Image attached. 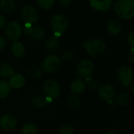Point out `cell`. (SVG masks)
Here are the masks:
<instances>
[{
  "instance_id": "obj_1",
  "label": "cell",
  "mask_w": 134,
  "mask_h": 134,
  "mask_svg": "<svg viewBox=\"0 0 134 134\" xmlns=\"http://www.w3.org/2000/svg\"><path fill=\"white\" fill-rule=\"evenodd\" d=\"M114 10L120 18L128 20L134 17V0H118Z\"/></svg>"
},
{
  "instance_id": "obj_2",
  "label": "cell",
  "mask_w": 134,
  "mask_h": 134,
  "mask_svg": "<svg viewBox=\"0 0 134 134\" xmlns=\"http://www.w3.org/2000/svg\"><path fill=\"white\" fill-rule=\"evenodd\" d=\"M83 47L87 54L92 57H99L102 55L106 50L105 43L99 39H92L86 40L84 42Z\"/></svg>"
},
{
  "instance_id": "obj_3",
  "label": "cell",
  "mask_w": 134,
  "mask_h": 134,
  "mask_svg": "<svg viewBox=\"0 0 134 134\" xmlns=\"http://www.w3.org/2000/svg\"><path fill=\"white\" fill-rule=\"evenodd\" d=\"M43 91L46 97L51 99V100L57 99L61 93L59 85L54 80H47L43 83Z\"/></svg>"
},
{
  "instance_id": "obj_4",
  "label": "cell",
  "mask_w": 134,
  "mask_h": 134,
  "mask_svg": "<svg viewBox=\"0 0 134 134\" xmlns=\"http://www.w3.org/2000/svg\"><path fill=\"white\" fill-rule=\"evenodd\" d=\"M61 65V59L55 54H50L47 56L42 62V69L46 73H54Z\"/></svg>"
},
{
  "instance_id": "obj_5",
  "label": "cell",
  "mask_w": 134,
  "mask_h": 134,
  "mask_svg": "<svg viewBox=\"0 0 134 134\" xmlns=\"http://www.w3.org/2000/svg\"><path fill=\"white\" fill-rule=\"evenodd\" d=\"M51 28L55 34H62L68 28V22L66 18L62 14L54 15L51 20Z\"/></svg>"
},
{
  "instance_id": "obj_6",
  "label": "cell",
  "mask_w": 134,
  "mask_h": 134,
  "mask_svg": "<svg viewBox=\"0 0 134 134\" xmlns=\"http://www.w3.org/2000/svg\"><path fill=\"white\" fill-rule=\"evenodd\" d=\"M22 20L25 25L36 24L39 21V14L36 9L32 6H25L21 10Z\"/></svg>"
},
{
  "instance_id": "obj_7",
  "label": "cell",
  "mask_w": 134,
  "mask_h": 134,
  "mask_svg": "<svg viewBox=\"0 0 134 134\" xmlns=\"http://www.w3.org/2000/svg\"><path fill=\"white\" fill-rule=\"evenodd\" d=\"M94 70V65L92 61L85 59L81 61L77 67V75L83 79H88L92 74Z\"/></svg>"
},
{
  "instance_id": "obj_8",
  "label": "cell",
  "mask_w": 134,
  "mask_h": 134,
  "mask_svg": "<svg viewBox=\"0 0 134 134\" xmlns=\"http://www.w3.org/2000/svg\"><path fill=\"white\" fill-rule=\"evenodd\" d=\"M117 76L119 81L124 86L129 85L134 78V74L131 68L126 65H122L119 67L117 72Z\"/></svg>"
},
{
  "instance_id": "obj_9",
  "label": "cell",
  "mask_w": 134,
  "mask_h": 134,
  "mask_svg": "<svg viewBox=\"0 0 134 134\" xmlns=\"http://www.w3.org/2000/svg\"><path fill=\"white\" fill-rule=\"evenodd\" d=\"M21 32L22 28L21 25L17 21L10 22L6 28V34L7 38L14 42L18 41V40L21 36Z\"/></svg>"
},
{
  "instance_id": "obj_10",
  "label": "cell",
  "mask_w": 134,
  "mask_h": 134,
  "mask_svg": "<svg viewBox=\"0 0 134 134\" xmlns=\"http://www.w3.org/2000/svg\"><path fill=\"white\" fill-rule=\"evenodd\" d=\"M115 89L114 88L109 85V84H104L101 85L98 89V95L99 96L107 102H110L114 99L115 97Z\"/></svg>"
},
{
  "instance_id": "obj_11",
  "label": "cell",
  "mask_w": 134,
  "mask_h": 134,
  "mask_svg": "<svg viewBox=\"0 0 134 134\" xmlns=\"http://www.w3.org/2000/svg\"><path fill=\"white\" fill-rule=\"evenodd\" d=\"M23 31L25 35L29 36L34 40H42L45 37V32L39 27H32L30 25H25Z\"/></svg>"
},
{
  "instance_id": "obj_12",
  "label": "cell",
  "mask_w": 134,
  "mask_h": 134,
  "mask_svg": "<svg viewBox=\"0 0 134 134\" xmlns=\"http://www.w3.org/2000/svg\"><path fill=\"white\" fill-rule=\"evenodd\" d=\"M17 125V119L10 114H5L0 118V126L5 130H11Z\"/></svg>"
},
{
  "instance_id": "obj_13",
  "label": "cell",
  "mask_w": 134,
  "mask_h": 134,
  "mask_svg": "<svg viewBox=\"0 0 134 134\" xmlns=\"http://www.w3.org/2000/svg\"><path fill=\"white\" fill-rule=\"evenodd\" d=\"M91 7L99 11H107L112 6V0H89Z\"/></svg>"
},
{
  "instance_id": "obj_14",
  "label": "cell",
  "mask_w": 134,
  "mask_h": 134,
  "mask_svg": "<svg viewBox=\"0 0 134 134\" xmlns=\"http://www.w3.org/2000/svg\"><path fill=\"white\" fill-rule=\"evenodd\" d=\"M9 85L10 88L14 89H20L21 88L25 83V78L22 74H14L9 81Z\"/></svg>"
},
{
  "instance_id": "obj_15",
  "label": "cell",
  "mask_w": 134,
  "mask_h": 134,
  "mask_svg": "<svg viewBox=\"0 0 134 134\" xmlns=\"http://www.w3.org/2000/svg\"><path fill=\"white\" fill-rule=\"evenodd\" d=\"M14 74V70L12 66L4 62H0V77L10 78Z\"/></svg>"
},
{
  "instance_id": "obj_16",
  "label": "cell",
  "mask_w": 134,
  "mask_h": 134,
  "mask_svg": "<svg viewBox=\"0 0 134 134\" xmlns=\"http://www.w3.org/2000/svg\"><path fill=\"white\" fill-rule=\"evenodd\" d=\"M11 51L14 56H15L18 58H21L25 54L26 49L22 43L19 41H15L11 45Z\"/></svg>"
},
{
  "instance_id": "obj_17",
  "label": "cell",
  "mask_w": 134,
  "mask_h": 134,
  "mask_svg": "<svg viewBox=\"0 0 134 134\" xmlns=\"http://www.w3.org/2000/svg\"><path fill=\"white\" fill-rule=\"evenodd\" d=\"M85 83L81 79L74 80L70 85V90L74 93V95H81L85 91Z\"/></svg>"
},
{
  "instance_id": "obj_18",
  "label": "cell",
  "mask_w": 134,
  "mask_h": 134,
  "mask_svg": "<svg viewBox=\"0 0 134 134\" xmlns=\"http://www.w3.org/2000/svg\"><path fill=\"white\" fill-rule=\"evenodd\" d=\"M107 29L111 35H118L121 30V24L116 19H111L107 22Z\"/></svg>"
},
{
  "instance_id": "obj_19",
  "label": "cell",
  "mask_w": 134,
  "mask_h": 134,
  "mask_svg": "<svg viewBox=\"0 0 134 134\" xmlns=\"http://www.w3.org/2000/svg\"><path fill=\"white\" fill-rule=\"evenodd\" d=\"M51 99L49 98H43L41 96H35L31 100V103L32 105V107H34L35 108H42L43 107H45L47 104H50L51 103Z\"/></svg>"
},
{
  "instance_id": "obj_20",
  "label": "cell",
  "mask_w": 134,
  "mask_h": 134,
  "mask_svg": "<svg viewBox=\"0 0 134 134\" xmlns=\"http://www.w3.org/2000/svg\"><path fill=\"white\" fill-rule=\"evenodd\" d=\"M59 47V40L58 37L54 36L47 40L45 44V48L47 52L49 53H54L55 52Z\"/></svg>"
},
{
  "instance_id": "obj_21",
  "label": "cell",
  "mask_w": 134,
  "mask_h": 134,
  "mask_svg": "<svg viewBox=\"0 0 134 134\" xmlns=\"http://www.w3.org/2000/svg\"><path fill=\"white\" fill-rule=\"evenodd\" d=\"M10 86L6 81H0V99H6L10 92Z\"/></svg>"
},
{
  "instance_id": "obj_22",
  "label": "cell",
  "mask_w": 134,
  "mask_h": 134,
  "mask_svg": "<svg viewBox=\"0 0 134 134\" xmlns=\"http://www.w3.org/2000/svg\"><path fill=\"white\" fill-rule=\"evenodd\" d=\"M0 8L4 12H10L15 8V3L14 0H1Z\"/></svg>"
},
{
  "instance_id": "obj_23",
  "label": "cell",
  "mask_w": 134,
  "mask_h": 134,
  "mask_svg": "<svg viewBox=\"0 0 134 134\" xmlns=\"http://www.w3.org/2000/svg\"><path fill=\"white\" fill-rule=\"evenodd\" d=\"M38 128L35 124L32 123H27L24 125L21 128V133L22 134H37Z\"/></svg>"
},
{
  "instance_id": "obj_24",
  "label": "cell",
  "mask_w": 134,
  "mask_h": 134,
  "mask_svg": "<svg viewBox=\"0 0 134 134\" xmlns=\"http://www.w3.org/2000/svg\"><path fill=\"white\" fill-rule=\"evenodd\" d=\"M67 103L71 108L77 109L81 106V99L77 95H72L68 98Z\"/></svg>"
},
{
  "instance_id": "obj_25",
  "label": "cell",
  "mask_w": 134,
  "mask_h": 134,
  "mask_svg": "<svg viewBox=\"0 0 134 134\" xmlns=\"http://www.w3.org/2000/svg\"><path fill=\"white\" fill-rule=\"evenodd\" d=\"M39 6L46 10H51L54 6V0H37Z\"/></svg>"
},
{
  "instance_id": "obj_26",
  "label": "cell",
  "mask_w": 134,
  "mask_h": 134,
  "mask_svg": "<svg viewBox=\"0 0 134 134\" xmlns=\"http://www.w3.org/2000/svg\"><path fill=\"white\" fill-rule=\"evenodd\" d=\"M27 74L30 77H32V78H38V77H40L41 75H42V72L41 70L37 68L36 66H32V67H29V68L27 70Z\"/></svg>"
},
{
  "instance_id": "obj_27",
  "label": "cell",
  "mask_w": 134,
  "mask_h": 134,
  "mask_svg": "<svg viewBox=\"0 0 134 134\" xmlns=\"http://www.w3.org/2000/svg\"><path fill=\"white\" fill-rule=\"evenodd\" d=\"M74 128L72 125L65 124L62 125L59 129V134H74Z\"/></svg>"
},
{
  "instance_id": "obj_28",
  "label": "cell",
  "mask_w": 134,
  "mask_h": 134,
  "mask_svg": "<svg viewBox=\"0 0 134 134\" xmlns=\"http://www.w3.org/2000/svg\"><path fill=\"white\" fill-rule=\"evenodd\" d=\"M129 101V97L127 94L122 93L117 96L116 98V103L119 106H125Z\"/></svg>"
},
{
  "instance_id": "obj_29",
  "label": "cell",
  "mask_w": 134,
  "mask_h": 134,
  "mask_svg": "<svg viewBox=\"0 0 134 134\" xmlns=\"http://www.w3.org/2000/svg\"><path fill=\"white\" fill-rule=\"evenodd\" d=\"M74 54L73 51L67 50L61 54L60 59L63 60V61H70L74 58Z\"/></svg>"
},
{
  "instance_id": "obj_30",
  "label": "cell",
  "mask_w": 134,
  "mask_h": 134,
  "mask_svg": "<svg viewBox=\"0 0 134 134\" xmlns=\"http://www.w3.org/2000/svg\"><path fill=\"white\" fill-rule=\"evenodd\" d=\"M127 40H128L129 45L132 48L134 49V29L132 30V31L129 33Z\"/></svg>"
},
{
  "instance_id": "obj_31",
  "label": "cell",
  "mask_w": 134,
  "mask_h": 134,
  "mask_svg": "<svg viewBox=\"0 0 134 134\" xmlns=\"http://www.w3.org/2000/svg\"><path fill=\"white\" fill-rule=\"evenodd\" d=\"M127 59L130 63H134V49L131 48L127 54Z\"/></svg>"
},
{
  "instance_id": "obj_32",
  "label": "cell",
  "mask_w": 134,
  "mask_h": 134,
  "mask_svg": "<svg viewBox=\"0 0 134 134\" xmlns=\"http://www.w3.org/2000/svg\"><path fill=\"white\" fill-rule=\"evenodd\" d=\"M88 88L93 90L97 87V83L95 80L93 79H89V81H88Z\"/></svg>"
},
{
  "instance_id": "obj_33",
  "label": "cell",
  "mask_w": 134,
  "mask_h": 134,
  "mask_svg": "<svg viewBox=\"0 0 134 134\" xmlns=\"http://www.w3.org/2000/svg\"><path fill=\"white\" fill-rule=\"evenodd\" d=\"M59 4L63 7H69L71 3V0H58Z\"/></svg>"
},
{
  "instance_id": "obj_34",
  "label": "cell",
  "mask_w": 134,
  "mask_h": 134,
  "mask_svg": "<svg viewBox=\"0 0 134 134\" xmlns=\"http://www.w3.org/2000/svg\"><path fill=\"white\" fill-rule=\"evenodd\" d=\"M7 24V19L4 16L0 15V29H2Z\"/></svg>"
},
{
  "instance_id": "obj_35",
  "label": "cell",
  "mask_w": 134,
  "mask_h": 134,
  "mask_svg": "<svg viewBox=\"0 0 134 134\" xmlns=\"http://www.w3.org/2000/svg\"><path fill=\"white\" fill-rule=\"evenodd\" d=\"M6 46V40L3 36H0V51H2Z\"/></svg>"
},
{
  "instance_id": "obj_36",
  "label": "cell",
  "mask_w": 134,
  "mask_h": 134,
  "mask_svg": "<svg viewBox=\"0 0 134 134\" xmlns=\"http://www.w3.org/2000/svg\"><path fill=\"white\" fill-rule=\"evenodd\" d=\"M130 92H131V94L134 96V84L131 86V88H130Z\"/></svg>"
},
{
  "instance_id": "obj_37",
  "label": "cell",
  "mask_w": 134,
  "mask_h": 134,
  "mask_svg": "<svg viewBox=\"0 0 134 134\" xmlns=\"http://www.w3.org/2000/svg\"><path fill=\"white\" fill-rule=\"evenodd\" d=\"M103 134H111V133H103Z\"/></svg>"
}]
</instances>
